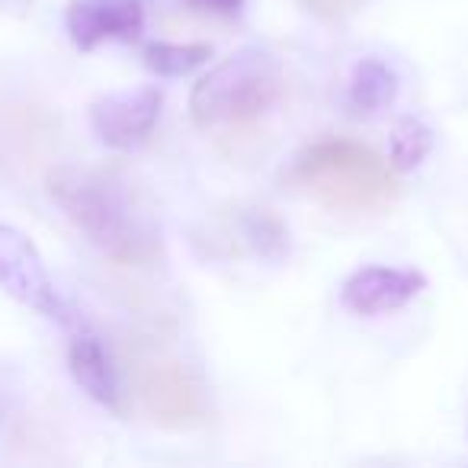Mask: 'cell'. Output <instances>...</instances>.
I'll use <instances>...</instances> for the list:
<instances>
[{
    "label": "cell",
    "mask_w": 468,
    "mask_h": 468,
    "mask_svg": "<svg viewBox=\"0 0 468 468\" xmlns=\"http://www.w3.org/2000/svg\"><path fill=\"white\" fill-rule=\"evenodd\" d=\"M212 58V48L206 42H154L144 48V65L161 78H183V74L196 71Z\"/></svg>",
    "instance_id": "12"
},
{
    "label": "cell",
    "mask_w": 468,
    "mask_h": 468,
    "mask_svg": "<svg viewBox=\"0 0 468 468\" xmlns=\"http://www.w3.org/2000/svg\"><path fill=\"white\" fill-rule=\"evenodd\" d=\"M16 391H20V372H16V366L10 359L0 356V423H4V417L14 408Z\"/></svg>",
    "instance_id": "15"
},
{
    "label": "cell",
    "mask_w": 468,
    "mask_h": 468,
    "mask_svg": "<svg viewBox=\"0 0 468 468\" xmlns=\"http://www.w3.org/2000/svg\"><path fill=\"white\" fill-rule=\"evenodd\" d=\"M0 286L20 305L33 308L46 318L65 321V308H61V299L39 250L27 234L10 225H0Z\"/></svg>",
    "instance_id": "5"
},
{
    "label": "cell",
    "mask_w": 468,
    "mask_h": 468,
    "mask_svg": "<svg viewBox=\"0 0 468 468\" xmlns=\"http://www.w3.org/2000/svg\"><path fill=\"white\" fill-rule=\"evenodd\" d=\"M46 186L65 218L110 261L122 267H148L157 257L154 234L132 215L122 189L103 174L55 167L48 170Z\"/></svg>",
    "instance_id": "1"
},
{
    "label": "cell",
    "mask_w": 468,
    "mask_h": 468,
    "mask_svg": "<svg viewBox=\"0 0 468 468\" xmlns=\"http://www.w3.org/2000/svg\"><path fill=\"white\" fill-rule=\"evenodd\" d=\"M161 90L157 87H135L97 97L90 103V129L106 148L132 151L148 142L161 116Z\"/></svg>",
    "instance_id": "6"
},
{
    "label": "cell",
    "mask_w": 468,
    "mask_h": 468,
    "mask_svg": "<svg viewBox=\"0 0 468 468\" xmlns=\"http://www.w3.org/2000/svg\"><path fill=\"white\" fill-rule=\"evenodd\" d=\"M132 382H135V395L142 401L144 414L157 427L189 430L206 417L199 385L176 359H142L135 366Z\"/></svg>",
    "instance_id": "4"
},
{
    "label": "cell",
    "mask_w": 468,
    "mask_h": 468,
    "mask_svg": "<svg viewBox=\"0 0 468 468\" xmlns=\"http://www.w3.org/2000/svg\"><path fill=\"white\" fill-rule=\"evenodd\" d=\"M292 180L302 193L337 212H376L398 196L388 164L372 148L346 138H327L302 151Z\"/></svg>",
    "instance_id": "2"
},
{
    "label": "cell",
    "mask_w": 468,
    "mask_h": 468,
    "mask_svg": "<svg viewBox=\"0 0 468 468\" xmlns=\"http://www.w3.org/2000/svg\"><path fill=\"white\" fill-rule=\"evenodd\" d=\"M433 148V132L420 122V119H398L391 129V167L398 170H414L423 164V157Z\"/></svg>",
    "instance_id": "13"
},
{
    "label": "cell",
    "mask_w": 468,
    "mask_h": 468,
    "mask_svg": "<svg viewBox=\"0 0 468 468\" xmlns=\"http://www.w3.org/2000/svg\"><path fill=\"white\" fill-rule=\"evenodd\" d=\"M398 97V74L391 71L385 61L378 58H363L353 68L350 78V90L346 100L356 112H382L385 106H391Z\"/></svg>",
    "instance_id": "11"
},
{
    "label": "cell",
    "mask_w": 468,
    "mask_h": 468,
    "mask_svg": "<svg viewBox=\"0 0 468 468\" xmlns=\"http://www.w3.org/2000/svg\"><path fill=\"white\" fill-rule=\"evenodd\" d=\"M299 4L312 16H318V20L340 23V20H346V16L356 14V10L363 7L366 0H299Z\"/></svg>",
    "instance_id": "14"
},
{
    "label": "cell",
    "mask_w": 468,
    "mask_h": 468,
    "mask_svg": "<svg viewBox=\"0 0 468 468\" xmlns=\"http://www.w3.org/2000/svg\"><path fill=\"white\" fill-rule=\"evenodd\" d=\"M183 7L206 16H234L241 14L244 0H183Z\"/></svg>",
    "instance_id": "16"
},
{
    "label": "cell",
    "mask_w": 468,
    "mask_h": 468,
    "mask_svg": "<svg viewBox=\"0 0 468 468\" xmlns=\"http://www.w3.org/2000/svg\"><path fill=\"white\" fill-rule=\"evenodd\" d=\"M65 23L74 46L90 52L106 39H135L144 27V4L142 0H71Z\"/></svg>",
    "instance_id": "8"
},
{
    "label": "cell",
    "mask_w": 468,
    "mask_h": 468,
    "mask_svg": "<svg viewBox=\"0 0 468 468\" xmlns=\"http://www.w3.org/2000/svg\"><path fill=\"white\" fill-rule=\"evenodd\" d=\"M282 93V68L263 48H241L212 68L189 93V116L199 129L261 119Z\"/></svg>",
    "instance_id": "3"
},
{
    "label": "cell",
    "mask_w": 468,
    "mask_h": 468,
    "mask_svg": "<svg viewBox=\"0 0 468 468\" xmlns=\"http://www.w3.org/2000/svg\"><path fill=\"white\" fill-rule=\"evenodd\" d=\"M427 280L417 270L398 267H363L344 282V305L356 314H385L404 308L410 299L423 292Z\"/></svg>",
    "instance_id": "9"
},
{
    "label": "cell",
    "mask_w": 468,
    "mask_h": 468,
    "mask_svg": "<svg viewBox=\"0 0 468 468\" xmlns=\"http://www.w3.org/2000/svg\"><path fill=\"white\" fill-rule=\"evenodd\" d=\"M68 366H71L74 382H78L93 401L116 410V414H122V382H119V369L97 334H90V331L74 334L71 346H68Z\"/></svg>",
    "instance_id": "10"
},
{
    "label": "cell",
    "mask_w": 468,
    "mask_h": 468,
    "mask_svg": "<svg viewBox=\"0 0 468 468\" xmlns=\"http://www.w3.org/2000/svg\"><path fill=\"white\" fill-rule=\"evenodd\" d=\"M212 241L225 244V254L234 257L250 254L263 257V261H280L289 250V228L270 208L238 206L218 218Z\"/></svg>",
    "instance_id": "7"
}]
</instances>
